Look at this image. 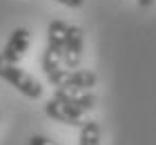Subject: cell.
Segmentation results:
<instances>
[{
  "instance_id": "obj_7",
  "label": "cell",
  "mask_w": 156,
  "mask_h": 145,
  "mask_svg": "<svg viewBox=\"0 0 156 145\" xmlns=\"http://www.w3.org/2000/svg\"><path fill=\"white\" fill-rule=\"evenodd\" d=\"M78 145H101V127L96 121H83L80 123V139Z\"/></svg>"
},
{
  "instance_id": "obj_5",
  "label": "cell",
  "mask_w": 156,
  "mask_h": 145,
  "mask_svg": "<svg viewBox=\"0 0 156 145\" xmlns=\"http://www.w3.org/2000/svg\"><path fill=\"white\" fill-rule=\"evenodd\" d=\"M29 40H31V34L29 29L25 27H16L9 36V40H7V45L2 49V58L7 63H13L16 65L20 58H23V54L27 52V47H29Z\"/></svg>"
},
{
  "instance_id": "obj_8",
  "label": "cell",
  "mask_w": 156,
  "mask_h": 145,
  "mask_svg": "<svg viewBox=\"0 0 156 145\" xmlns=\"http://www.w3.org/2000/svg\"><path fill=\"white\" fill-rule=\"evenodd\" d=\"M29 145H60V143L47 139V136H31V139H29Z\"/></svg>"
},
{
  "instance_id": "obj_10",
  "label": "cell",
  "mask_w": 156,
  "mask_h": 145,
  "mask_svg": "<svg viewBox=\"0 0 156 145\" xmlns=\"http://www.w3.org/2000/svg\"><path fill=\"white\" fill-rule=\"evenodd\" d=\"M136 2H138V7H152L156 0H136Z\"/></svg>"
},
{
  "instance_id": "obj_9",
  "label": "cell",
  "mask_w": 156,
  "mask_h": 145,
  "mask_svg": "<svg viewBox=\"0 0 156 145\" xmlns=\"http://www.w3.org/2000/svg\"><path fill=\"white\" fill-rule=\"evenodd\" d=\"M56 2L65 5V7H74V9H78V7H83L85 0H56Z\"/></svg>"
},
{
  "instance_id": "obj_6",
  "label": "cell",
  "mask_w": 156,
  "mask_h": 145,
  "mask_svg": "<svg viewBox=\"0 0 156 145\" xmlns=\"http://www.w3.org/2000/svg\"><path fill=\"white\" fill-rule=\"evenodd\" d=\"M56 96H60V98H65L69 105H74L78 112H83V114H87L94 110V105H96V96L91 92H69V89H56Z\"/></svg>"
},
{
  "instance_id": "obj_2",
  "label": "cell",
  "mask_w": 156,
  "mask_h": 145,
  "mask_svg": "<svg viewBox=\"0 0 156 145\" xmlns=\"http://www.w3.org/2000/svg\"><path fill=\"white\" fill-rule=\"evenodd\" d=\"M45 114L49 116V118H54V121H58L62 123V125H72V127H80V123H83V112H78L74 105H69L65 98H60V96H54L45 103Z\"/></svg>"
},
{
  "instance_id": "obj_3",
  "label": "cell",
  "mask_w": 156,
  "mask_h": 145,
  "mask_svg": "<svg viewBox=\"0 0 156 145\" xmlns=\"http://www.w3.org/2000/svg\"><path fill=\"white\" fill-rule=\"evenodd\" d=\"M83 60V29L76 25H67L65 29V45H62V63L67 69H78Z\"/></svg>"
},
{
  "instance_id": "obj_4",
  "label": "cell",
  "mask_w": 156,
  "mask_h": 145,
  "mask_svg": "<svg viewBox=\"0 0 156 145\" xmlns=\"http://www.w3.org/2000/svg\"><path fill=\"white\" fill-rule=\"evenodd\" d=\"M98 76L91 69H65L62 78L56 89H69V92H91Z\"/></svg>"
},
{
  "instance_id": "obj_1",
  "label": "cell",
  "mask_w": 156,
  "mask_h": 145,
  "mask_svg": "<svg viewBox=\"0 0 156 145\" xmlns=\"http://www.w3.org/2000/svg\"><path fill=\"white\" fill-rule=\"evenodd\" d=\"M0 78H5L7 83H11L20 94H25L27 98H40L42 96V87L36 78H31L29 74H25L23 69H18V65L7 63L2 54H0Z\"/></svg>"
}]
</instances>
